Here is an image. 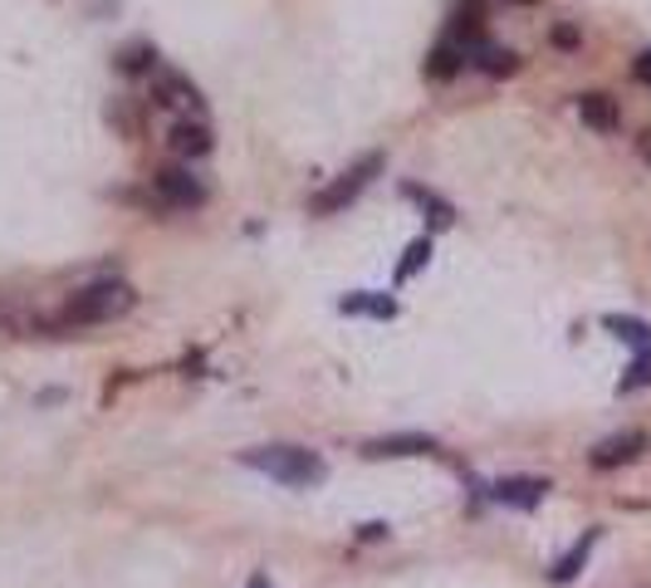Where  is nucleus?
<instances>
[{"mask_svg": "<svg viewBox=\"0 0 651 588\" xmlns=\"http://www.w3.org/2000/svg\"><path fill=\"white\" fill-rule=\"evenodd\" d=\"M240 461H245L250 471H260V476L290 485V491H314V485L328 481V461L308 447H255Z\"/></svg>", "mask_w": 651, "mask_h": 588, "instance_id": "obj_1", "label": "nucleus"}, {"mask_svg": "<svg viewBox=\"0 0 651 588\" xmlns=\"http://www.w3.org/2000/svg\"><path fill=\"white\" fill-rule=\"evenodd\" d=\"M137 304L133 285H123V280H98V285L78 290L74 300L64 304V314L54 324L60 329H88V324H108V319H123Z\"/></svg>", "mask_w": 651, "mask_h": 588, "instance_id": "obj_2", "label": "nucleus"}, {"mask_svg": "<svg viewBox=\"0 0 651 588\" xmlns=\"http://www.w3.org/2000/svg\"><path fill=\"white\" fill-rule=\"evenodd\" d=\"M377 172H382V153H368V157H358V162H353L348 172L338 177V182H328V187L318 191L314 201H308V211H314V217H334V211H343V207H348V201H358L363 191H368V182H372Z\"/></svg>", "mask_w": 651, "mask_h": 588, "instance_id": "obj_3", "label": "nucleus"}, {"mask_svg": "<svg viewBox=\"0 0 651 588\" xmlns=\"http://www.w3.org/2000/svg\"><path fill=\"white\" fill-rule=\"evenodd\" d=\"M153 197L162 201V207H171V211H191V207H201L206 201V187L187 172V167H162V172L153 177Z\"/></svg>", "mask_w": 651, "mask_h": 588, "instance_id": "obj_4", "label": "nucleus"}, {"mask_svg": "<svg viewBox=\"0 0 651 588\" xmlns=\"http://www.w3.org/2000/svg\"><path fill=\"white\" fill-rule=\"evenodd\" d=\"M490 495H495L500 505H514V511H534L548 495V481L544 476H505V481L490 485Z\"/></svg>", "mask_w": 651, "mask_h": 588, "instance_id": "obj_5", "label": "nucleus"}, {"mask_svg": "<svg viewBox=\"0 0 651 588\" xmlns=\"http://www.w3.org/2000/svg\"><path fill=\"white\" fill-rule=\"evenodd\" d=\"M647 451V432H622V437H608V441H598L592 447V466L598 471H612V466H622V461H637Z\"/></svg>", "mask_w": 651, "mask_h": 588, "instance_id": "obj_6", "label": "nucleus"}, {"mask_svg": "<svg viewBox=\"0 0 651 588\" xmlns=\"http://www.w3.org/2000/svg\"><path fill=\"white\" fill-rule=\"evenodd\" d=\"M437 451V437H421V432H402V437H377L363 447V456L387 461V456H431Z\"/></svg>", "mask_w": 651, "mask_h": 588, "instance_id": "obj_7", "label": "nucleus"}, {"mask_svg": "<svg viewBox=\"0 0 651 588\" xmlns=\"http://www.w3.org/2000/svg\"><path fill=\"white\" fill-rule=\"evenodd\" d=\"M578 118L588 123L592 133H617L622 128V108L608 94H578Z\"/></svg>", "mask_w": 651, "mask_h": 588, "instance_id": "obj_8", "label": "nucleus"}, {"mask_svg": "<svg viewBox=\"0 0 651 588\" xmlns=\"http://www.w3.org/2000/svg\"><path fill=\"white\" fill-rule=\"evenodd\" d=\"M167 143L177 157H206L211 153V128H206V123H191V118H177L167 133Z\"/></svg>", "mask_w": 651, "mask_h": 588, "instance_id": "obj_9", "label": "nucleus"}, {"mask_svg": "<svg viewBox=\"0 0 651 588\" xmlns=\"http://www.w3.org/2000/svg\"><path fill=\"white\" fill-rule=\"evenodd\" d=\"M338 309L343 314H372V319H397V300H387V294H372V290L343 294Z\"/></svg>", "mask_w": 651, "mask_h": 588, "instance_id": "obj_10", "label": "nucleus"}, {"mask_svg": "<svg viewBox=\"0 0 651 588\" xmlns=\"http://www.w3.org/2000/svg\"><path fill=\"white\" fill-rule=\"evenodd\" d=\"M465 60H471L475 70H485V74H514V70H519V54L500 50V44H475Z\"/></svg>", "mask_w": 651, "mask_h": 588, "instance_id": "obj_11", "label": "nucleus"}, {"mask_svg": "<svg viewBox=\"0 0 651 588\" xmlns=\"http://www.w3.org/2000/svg\"><path fill=\"white\" fill-rule=\"evenodd\" d=\"M592 545H598V529H588V535L578 539L574 549L564 554V559L554 564V584H574L578 574H582V564H588V554H592Z\"/></svg>", "mask_w": 651, "mask_h": 588, "instance_id": "obj_12", "label": "nucleus"}, {"mask_svg": "<svg viewBox=\"0 0 651 588\" xmlns=\"http://www.w3.org/2000/svg\"><path fill=\"white\" fill-rule=\"evenodd\" d=\"M153 104H187V108H201V94H197V84H187V78H177V74H162V84H157V94H153Z\"/></svg>", "mask_w": 651, "mask_h": 588, "instance_id": "obj_13", "label": "nucleus"}, {"mask_svg": "<svg viewBox=\"0 0 651 588\" xmlns=\"http://www.w3.org/2000/svg\"><path fill=\"white\" fill-rule=\"evenodd\" d=\"M602 324H608V329H612L617 338H627L632 348H642V354L651 348V324H642V319H622V314H608Z\"/></svg>", "mask_w": 651, "mask_h": 588, "instance_id": "obj_14", "label": "nucleus"}, {"mask_svg": "<svg viewBox=\"0 0 651 588\" xmlns=\"http://www.w3.org/2000/svg\"><path fill=\"white\" fill-rule=\"evenodd\" d=\"M407 197L417 201L421 211H431V225H451V221H455V207H451V201H441L437 191H427V187H407Z\"/></svg>", "mask_w": 651, "mask_h": 588, "instance_id": "obj_15", "label": "nucleus"}, {"mask_svg": "<svg viewBox=\"0 0 651 588\" xmlns=\"http://www.w3.org/2000/svg\"><path fill=\"white\" fill-rule=\"evenodd\" d=\"M461 64H465V50H455V44H437L431 60H427V78H451Z\"/></svg>", "mask_w": 651, "mask_h": 588, "instance_id": "obj_16", "label": "nucleus"}, {"mask_svg": "<svg viewBox=\"0 0 651 588\" xmlns=\"http://www.w3.org/2000/svg\"><path fill=\"white\" fill-rule=\"evenodd\" d=\"M427 260H431V235H417V241L407 245V260L397 265V285H407V280L417 275V270L427 265Z\"/></svg>", "mask_w": 651, "mask_h": 588, "instance_id": "obj_17", "label": "nucleus"}, {"mask_svg": "<svg viewBox=\"0 0 651 588\" xmlns=\"http://www.w3.org/2000/svg\"><path fill=\"white\" fill-rule=\"evenodd\" d=\"M647 382H651V348L632 358V368H627V378L617 382V392H637V388H647Z\"/></svg>", "mask_w": 651, "mask_h": 588, "instance_id": "obj_18", "label": "nucleus"}, {"mask_svg": "<svg viewBox=\"0 0 651 588\" xmlns=\"http://www.w3.org/2000/svg\"><path fill=\"white\" fill-rule=\"evenodd\" d=\"M147 64H157V54L147 50V44H128V50H123V60H118V70L137 74V70H147Z\"/></svg>", "mask_w": 651, "mask_h": 588, "instance_id": "obj_19", "label": "nucleus"}, {"mask_svg": "<svg viewBox=\"0 0 651 588\" xmlns=\"http://www.w3.org/2000/svg\"><path fill=\"white\" fill-rule=\"evenodd\" d=\"M632 74H637V78H642V84H651V50H642V54H637Z\"/></svg>", "mask_w": 651, "mask_h": 588, "instance_id": "obj_20", "label": "nucleus"}, {"mask_svg": "<svg viewBox=\"0 0 651 588\" xmlns=\"http://www.w3.org/2000/svg\"><path fill=\"white\" fill-rule=\"evenodd\" d=\"M554 44H564V50H574V44H578V30H574V25H558V30H554Z\"/></svg>", "mask_w": 651, "mask_h": 588, "instance_id": "obj_21", "label": "nucleus"}, {"mask_svg": "<svg viewBox=\"0 0 651 588\" xmlns=\"http://www.w3.org/2000/svg\"><path fill=\"white\" fill-rule=\"evenodd\" d=\"M637 153H642V162H651V128L637 138Z\"/></svg>", "mask_w": 651, "mask_h": 588, "instance_id": "obj_22", "label": "nucleus"}, {"mask_svg": "<svg viewBox=\"0 0 651 588\" xmlns=\"http://www.w3.org/2000/svg\"><path fill=\"white\" fill-rule=\"evenodd\" d=\"M250 588H270V584H265V579H260V574H255V579H250Z\"/></svg>", "mask_w": 651, "mask_h": 588, "instance_id": "obj_23", "label": "nucleus"}, {"mask_svg": "<svg viewBox=\"0 0 651 588\" xmlns=\"http://www.w3.org/2000/svg\"><path fill=\"white\" fill-rule=\"evenodd\" d=\"M524 6H529V0H524Z\"/></svg>", "mask_w": 651, "mask_h": 588, "instance_id": "obj_24", "label": "nucleus"}]
</instances>
